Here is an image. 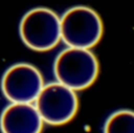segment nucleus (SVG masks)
Returning <instances> with one entry per match:
<instances>
[{"label": "nucleus", "instance_id": "obj_2", "mask_svg": "<svg viewBox=\"0 0 134 133\" xmlns=\"http://www.w3.org/2000/svg\"><path fill=\"white\" fill-rule=\"evenodd\" d=\"M61 40L68 47L91 49L102 39L103 22L98 14L87 6H74L60 18Z\"/></svg>", "mask_w": 134, "mask_h": 133}, {"label": "nucleus", "instance_id": "obj_3", "mask_svg": "<svg viewBox=\"0 0 134 133\" xmlns=\"http://www.w3.org/2000/svg\"><path fill=\"white\" fill-rule=\"evenodd\" d=\"M19 32L23 43L31 50H50L61 41L60 17L46 7L32 8L23 16Z\"/></svg>", "mask_w": 134, "mask_h": 133}, {"label": "nucleus", "instance_id": "obj_7", "mask_svg": "<svg viewBox=\"0 0 134 133\" xmlns=\"http://www.w3.org/2000/svg\"><path fill=\"white\" fill-rule=\"evenodd\" d=\"M103 133H134V111L119 109L111 113L104 123Z\"/></svg>", "mask_w": 134, "mask_h": 133}, {"label": "nucleus", "instance_id": "obj_5", "mask_svg": "<svg viewBox=\"0 0 134 133\" xmlns=\"http://www.w3.org/2000/svg\"><path fill=\"white\" fill-rule=\"evenodd\" d=\"M43 86L42 73L28 63L8 67L1 80L2 93L10 103H34Z\"/></svg>", "mask_w": 134, "mask_h": 133}, {"label": "nucleus", "instance_id": "obj_4", "mask_svg": "<svg viewBox=\"0 0 134 133\" xmlns=\"http://www.w3.org/2000/svg\"><path fill=\"white\" fill-rule=\"evenodd\" d=\"M34 105L43 123L61 126L75 116L79 99L74 90L59 82H52L44 84Z\"/></svg>", "mask_w": 134, "mask_h": 133}, {"label": "nucleus", "instance_id": "obj_1", "mask_svg": "<svg viewBox=\"0 0 134 133\" xmlns=\"http://www.w3.org/2000/svg\"><path fill=\"white\" fill-rule=\"evenodd\" d=\"M99 71L98 61L90 49L67 47L55 58L53 73L57 82L79 91L91 86Z\"/></svg>", "mask_w": 134, "mask_h": 133}, {"label": "nucleus", "instance_id": "obj_6", "mask_svg": "<svg viewBox=\"0 0 134 133\" xmlns=\"http://www.w3.org/2000/svg\"><path fill=\"white\" fill-rule=\"evenodd\" d=\"M43 125L34 103H10L0 116L2 133H41Z\"/></svg>", "mask_w": 134, "mask_h": 133}]
</instances>
